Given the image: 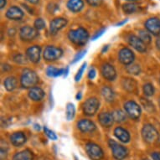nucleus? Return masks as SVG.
<instances>
[{"label":"nucleus","mask_w":160,"mask_h":160,"mask_svg":"<svg viewBox=\"0 0 160 160\" xmlns=\"http://www.w3.org/2000/svg\"><path fill=\"white\" fill-rule=\"evenodd\" d=\"M127 71L129 74H132V75H138L141 72V69H140V66L137 64H131L129 65L128 67H127Z\"/></svg>","instance_id":"nucleus-33"},{"label":"nucleus","mask_w":160,"mask_h":160,"mask_svg":"<svg viewBox=\"0 0 160 160\" xmlns=\"http://www.w3.org/2000/svg\"><path fill=\"white\" fill-rule=\"evenodd\" d=\"M152 158L153 160H160V152H154L152 153Z\"/></svg>","instance_id":"nucleus-44"},{"label":"nucleus","mask_w":160,"mask_h":160,"mask_svg":"<svg viewBox=\"0 0 160 160\" xmlns=\"http://www.w3.org/2000/svg\"><path fill=\"white\" fill-rule=\"evenodd\" d=\"M6 18L10 20H21L24 16V11L21 8L16 5H13L8 8V10L5 13Z\"/></svg>","instance_id":"nucleus-15"},{"label":"nucleus","mask_w":160,"mask_h":160,"mask_svg":"<svg viewBox=\"0 0 160 160\" xmlns=\"http://www.w3.org/2000/svg\"><path fill=\"white\" fill-rule=\"evenodd\" d=\"M158 100H159V101H158V103H159V105H160V97L158 98Z\"/></svg>","instance_id":"nucleus-55"},{"label":"nucleus","mask_w":160,"mask_h":160,"mask_svg":"<svg viewBox=\"0 0 160 160\" xmlns=\"http://www.w3.org/2000/svg\"><path fill=\"white\" fill-rule=\"evenodd\" d=\"M100 107V102L96 97H91L87 99L83 104V112L87 116L95 115Z\"/></svg>","instance_id":"nucleus-7"},{"label":"nucleus","mask_w":160,"mask_h":160,"mask_svg":"<svg viewBox=\"0 0 160 160\" xmlns=\"http://www.w3.org/2000/svg\"><path fill=\"white\" fill-rule=\"evenodd\" d=\"M108 143H109V146L112 149L113 158L116 160H123L124 158H126L128 154V150L127 149V148L119 144L118 142H117L114 140H112V139L109 140Z\"/></svg>","instance_id":"nucleus-3"},{"label":"nucleus","mask_w":160,"mask_h":160,"mask_svg":"<svg viewBox=\"0 0 160 160\" xmlns=\"http://www.w3.org/2000/svg\"><path fill=\"white\" fill-rule=\"evenodd\" d=\"M105 31L106 28H102L101 29H99L98 31H97L95 33V34L93 35V37H92V40H96V39H97L98 38H100V37L102 36V35L105 33Z\"/></svg>","instance_id":"nucleus-41"},{"label":"nucleus","mask_w":160,"mask_h":160,"mask_svg":"<svg viewBox=\"0 0 160 160\" xmlns=\"http://www.w3.org/2000/svg\"><path fill=\"white\" fill-rule=\"evenodd\" d=\"M27 57H24V55L21 54H18L13 56V61H15L16 63L18 64H24L26 62Z\"/></svg>","instance_id":"nucleus-38"},{"label":"nucleus","mask_w":160,"mask_h":160,"mask_svg":"<svg viewBox=\"0 0 160 160\" xmlns=\"http://www.w3.org/2000/svg\"><path fill=\"white\" fill-rule=\"evenodd\" d=\"M154 87L151 83H146L143 86V92L147 97H152L154 94Z\"/></svg>","instance_id":"nucleus-34"},{"label":"nucleus","mask_w":160,"mask_h":160,"mask_svg":"<svg viewBox=\"0 0 160 160\" xmlns=\"http://www.w3.org/2000/svg\"><path fill=\"white\" fill-rule=\"evenodd\" d=\"M127 41L132 47L134 48L137 51L140 53H144L147 50V46L142 42L141 39L135 34H128L127 36Z\"/></svg>","instance_id":"nucleus-11"},{"label":"nucleus","mask_w":160,"mask_h":160,"mask_svg":"<svg viewBox=\"0 0 160 160\" xmlns=\"http://www.w3.org/2000/svg\"><path fill=\"white\" fill-rule=\"evenodd\" d=\"M84 1L83 0H68L66 3V7L72 13H79L84 8Z\"/></svg>","instance_id":"nucleus-20"},{"label":"nucleus","mask_w":160,"mask_h":160,"mask_svg":"<svg viewBox=\"0 0 160 160\" xmlns=\"http://www.w3.org/2000/svg\"><path fill=\"white\" fill-rule=\"evenodd\" d=\"M138 37L141 39L142 42L144 43L145 45H147L151 43L152 41V37L150 34L149 32H148L147 30H139L138 32Z\"/></svg>","instance_id":"nucleus-29"},{"label":"nucleus","mask_w":160,"mask_h":160,"mask_svg":"<svg viewBox=\"0 0 160 160\" xmlns=\"http://www.w3.org/2000/svg\"><path fill=\"white\" fill-rule=\"evenodd\" d=\"M138 9V5L134 3H124L122 5V10L126 14H132V13H136Z\"/></svg>","instance_id":"nucleus-28"},{"label":"nucleus","mask_w":160,"mask_h":160,"mask_svg":"<svg viewBox=\"0 0 160 160\" xmlns=\"http://www.w3.org/2000/svg\"><path fill=\"white\" fill-rule=\"evenodd\" d=\"M62 55H63V50L61 48L49 45L45 47L43 53V57L46 61H55L59 60Z\"/></svg>","instance_id":"nucleus-6"},{"label":"nucleus","mask_w":160,"mask_h":160,"mask_svg":"<svg viewBox=\"0 0 160 160\" xmlns=\"http://www.w3.org/2000/svg\"><path fill=\"white\" fill-rule=\"evenodd\" d=\"M87 68V63H84L81 66V68L79 69V71H77V73H76V76H75V80H76V82H79L81 78H82V75L84 73L85 70Z\"/></svg>","instance_id":"nucleus-37"},{"label":"nucleus","mask_w":160,"mask_h":160,"mask_svg":"<svg viewBox=\"0 0 160 160\" xmlns=\"http://www.w3.org/2000/svg\"><path fill=\"white\" fill-rule=\"evenodd\" d=\"M67 24H68V20L65 18L58 17L54 18L50 24V33L52 35H55L60 30L64 29Z\"/></svg>","instance_id":"nucleus-13"},{"label":"nucleus","mask_w":160,"mask_h":160,"mask_svg":"<svg viewBox=\"0 0 160 160\" xmlns=\"http://www.w3.org/2000/svg\"><path fill=\"white\" fill-rule=\"evenodd\" d=\"M126 1H129V2H135V1H138V0H126Z\"/></svg>","instance_id":"nucleus-53"},{"label":"nucleus","mask_w":160,"mask_h":160,"mask_svg":"<svg viewBox=\"0 0 160 160\" xmlns=\"http://www.w3.org/2000/svg\"><path fill=\"white\" fill-rule=\"evenodd\" d=\"M89 33L83 27H79L76 29H71L68 33L69 39L76 45H86L89 39Z\"/></svg>","instance_id":"nucleus-1"},{"label":"nucleus","mask_w":160,"mask_h":160,"mask_svg":"<svg viewBox=\"0 0 160 160\" xmlns=\"http://www.w3.org/2000/svg\"><path fill=\"white\" fill-rule=\"evenodd\" d=\"M86 151L92 160H102L104 157V152L99 145L94 142H88L86 144Z\"/></svg>","instance_id":"nucleus-4"},{"label":"nucleus","mask_w":160,"mask_h":160,"mask_svg":"<svg viewBox=\"0 0 160 160\" xmlns=\"http://www.w3.org/2000/svg\"><path fill=\"white\" fill-rule=\"evenodd\" d=\"M86 54H87V50H82V51H80V52H78L76 55V56L74 57L73 61H72V62H71V63L75 64V63H76L77 61H80V60H82V58L84 57L85 55H86Z\"/></svg>","instance_id":"nucleus-39"},{"label":"nucleus","mask_w":160,"mask_h":160,"mask_svg":"<svg viewBox=\"0 0 160 160\" xmlns=\"http://www.w3.org/2000/svg\"><path fill=\"white\" fill-rule=\"evenodd\" d=\"M29 97L34 102H39L45 97V92L40 87H34L29 89Z\"/></svg>","instance_id":"nucleus-22"},{"label":"nucleus","mask_w":160,"mask_h":160,"mask_svg":"<svg viewBox=\"0 0 160 160\" xmlns=\"http://www.w3.org/2000/svg\"><path fill=\"white\" fill-rule=\"evenodd\" d=\"M65 69L56 68L55 66H49L46 69V75L50 77H58L64 75Z\"/></svg>","instance_id":"nucleus-26"},{"label":"nucleus","mask_w":160,"mask_h":160,"mask_svg":"<svg viewBox=\"0 0 160 160\" xmlns=\"http://www.w3.org/2000/svg\"><path fill=\"white\" fill-rule=\"evenodd\" d=\"M145 29L150 34L155 36L160 34V18L158 17H151L144 23Z\"/></svg>","instance_id":"nucleus-10"},{"label":"nucleus","mask_w":160,"mask_h":160,"mask_svg":"<svg viewBox=\"0 0 160 160\" xmlns=\"http://www.w3.org/2000/svg\"><path fill=\"white\" fill-rule=\"evenodd\" d=\"M102 74L106 80L110 82H113L117 77L115 68L109 63H105L102 66Z\"/></svg>","instance_id":"nucleus-16"},{"label":"nucleus","mask_w":160,"mask_h":160,"mask_svg":"<svg viewBox=\"0 0 160 160\" xmlns=\"http://www.w3.org/2000/svg\"><path fill=\"white\" fill-rule=\"evenodd\" d=\"M39 82V76L36 72L32 71L30 69H24L22 72L20 78V84L23 88L30 89L35 87V85Z\"/></svg>","instance_id":"nucleus-2"},{"label":"nucleus","mask_w":160,"mask_h":160,"mask_svg":"<svg viewBox=\"0 0 160 160\" xmlns=\"http://www.w3.org/2000/svg\"><path fill=\"white\" fill-rule=\"evenodd\" d=\"M118 59L122 64H123L125 66H129L133 63L135 55L130 49L122 48L118 53Z\"/></svg>","instance_id":"nucleus-12"},{"label":"nucleus","mask_w":160,"mask_h":160,"mask_svg":"<svg viewBox=\"0 0 160 160\" xmlns=\"http://www.w3.org/2000/svg\"><path fill=\"white\" fill-rule=\"evenodd\" d=\"M69 73V67H66V69H65V72H64V76L66 77V76H68Z\"/></svg>","instance_id":"nucleus-49"},{"label":"nucleus","mask_w":160,"mask_h":160,"mask_svg":"<svg viewBox=\"0 0 160 160\" xmlns=\"http://www.w3.org/2000/svg\"><path fill=\"white\" fill-rule=\"evenodd\" d=\"M114 135L117 138L122 142H124V143H127L130 141V134L126 129L122 128L121 127H118L117 128H115L114 130Z\"/></svg>","instance_id":"nucleus-21"},{"label":"nucleus","mask_w":160,"mask_h":160,"mask_svg":"<svg viewBox=\"0 0 160 160\" xmlns=\"http://www.w3.org/2000/svg\"><path fill=\"white\" fill-rule=\"evenodd\" d=\"M6 5H7V0H0V8H1V9L5 8Z\"/></svg>","instance_id":"nucleus-45"},{"label":"nucleus","mask_w":160,"mask_h":160,"mask_svg":"<svg viewBox=\"0 0 160 160\" xmlns=\"http://www.w3.org/2000/svg\"><path fill=\"white\" fill-rule=\"evenodd\" d=\"M86 2L92 7H99L102 5L103 0H86Z\"/></svg>","instance_id":"nucleus-40"},{"label":"nucleus","mask_w":160,"mask_h":160,"mask_svg":"<svg viewBox=\"0 0 160 160\" xmlns=\"http://www.w3.org/2000/svg\"><path fill=\"white\" fill-rule=\"evenodd\" d=\"M82 93H81V92H78L77 95H76V100H81L82 99Z\"/></svg>","instance_id":"nucleus-50"},{"label":"nucleus","mask_w":160,"mask_h":160,"mask_svg":"<svg viewBox=\"0 0 160 160\" xmlns=\"http://www.w3.org/2000/svg\"><path fill=\"white\" fill-rule=\"evenodd\" d=\"M124 109L126 111L127 114L133 120H138L140 118L141 113H142L140 106L137 102H135L134 101L127 102L124 104Z\"/></svg>","instance_id":"nucleus-8"},{"label":"nucleus","mask_w":160,"mask_h":160,"mask_svg":"<svg viewBox=\"0 0 160 160\" xmlns=\"http://www.w3.org/2000/svg\"><path fill=\"white\" fill-rule=\"evenodd\" d=\"M122 87H124V89L128 92H133L134 90L136 89L137 83L133 79L127 78L124 79L122 82Z\"/></svg>","instance_id":"nucleus-27"},{"label":"nucleus","mask_w":160,"mask_h":160,"mask_svg":"<svg viewBox=\"0 0 160 160\" xmlns=\"http://www.w3.org/2000/svg\"><path fill=\"white\" fill-rule=\"evenodd\" d=\"M11 143L15 146V147H20L22 145H24L27 141L26 136L24 132H13L9 138Z\"/></svg>","instance_id":"nucleus-18"},{"label":"nucleus","mask_w":160,"mask_h":160,"mask_svg":"<svg viewBox=\"0 0 160 160\" xmlns=\"http://www.w3.org/2000/svg\"><path fill=\"white\" fill-rule=\"evenodd\" d=\"M26 1L31 4H38L39 3V0H26Z\"/></svg>","instance_id":"nucleus-46"},{"label":"nucleus","mask_w":160,"mask_h":160,"mask_svg":"<svg viewBox=\"0 0 160 160\" xmlns=\"http://www.w3.org/2000/svg\"><path fill=\"white\" fill-rule=\"evenodd\" d=\"M155 44H156V46H157L158 49L160 50V36L156 39V43H155Z\"/></svg>","instance_id":"nucleus-48"},{"label":"nucleus","mask_w":160,"mask_h":160,"mask_svg":"<svg viewBox=\"0 0 160 160\" xmlns=\"http://www.w3.org/2000/svg\"><path fill=\"white\" fill-rule=\"evenodd\" d=\"M44 131H45V135L51 140H56L57 139V136L55 133V132H53L52 130H50L47 128V127H44Z\"/></svg>","instance_id":"nucleus-36"},{"label":"nucleus","mask_w":160,"mask_h":160,"mask_svg":"<svg viewBox=\"0 0 160 160\" xmlns=\"http://www.w3.org/2000/svg\"><path fill=\"white\" fill-rule=\"evenodd\" d=\"M27 60H29L32 63L36 64L40 61V55H41V48L39 45H34L29 47L26 50Z\"/></svg>","instance_id":"nucleus-14"},{"label":"nucleus","mask_w":160,"mask_h":160,"mask_svg":"<svg viewBox=\"0 0 160 160\" xmlns=\"http://www.w3.org/2000/svg\"><path fill=\"white\" fill-rule=\"evenodd\" d=\"M34 128L36 129V130H39V129H40V127H39V125H38V124H35V125H34Z\"/></svg>","instance_id":"nucleus-52"},{"label":"nucleus","mask_w":160,"mask_h":160,"mask_svg":"<svg viewBox=\"0 0 160 160\" xmlns=\"http://www.w3.org/2000/svg\"><path fill=\"white\" fill-rule=\"evenodd\" d=\"M17 83H18V82H17V79L15 77L8 76L4 80L3 86L8 92H12L17 87Z\"/></svg>","instance_id":"nucleus-24"},{"label":"nucleus","mask_w":160,"mask_h":160,"mask_svg":"<svg viewBox=\"0 0 160 160\" xmlns=\"http://www.w3.org/2000/svg\"><path fill=\"white\" fill-rule=\"evenodd\" d=\"M127 22H128V19H123V20H122V21H121V22H118V24H116V26H122V25H123L124 24H126Z\"/></svg>","instance_id":"nucleus-47"},{"label":"nucleus","mask_w":160,"mask_h":160,"mask_svg":"<svg viewBox=\"0 0 160 160\" xmlns=\"http://www.w3.org/2000/svg\"><path fill=\"white\" fill-rule=\"evenodd\" d=\"M38 35H39L38 30L35 28L29 25L22 27L19 30V38L22 41H25V42H30L34 40Z\"/></svg>","instance_id":"nucleus-9"},{"label":"nucleus","mask_w":160,"mask_h":160,"mask_svg":"<svg viewBox=\"0 0 160 160\" xmlns=\"http://www.w3.org/2000/svg\"><path fill=\"white\" fill-rule=\"evenodd\" d=\"M142 160H148V159H142Z\"/></svg>","instance_id":"nucleus-56"},{"label":"nucleus","mask_w":160,"mask_h":160,"mask_svg":"<svg viewBox=\"0 0 160 160\" xmlns=\"http://www.w3.org/2000/svg\"><path fill=\"white\" fill-rule=\"evenodd\" d=\"M140 102H141V104H142V107L145 108V110L146 111L149 112H154L155 111L154 105L150 102L149 100L144 99V98H142V97L141 100H140Z\"/></svg>","instance_id":"nucleus-32"},{"label":"nucleus","mask_w":160,"mask_h":160,"mask_svg":"<svg viewBox=\"0 0 160 160\" xmlns=\"http://www.w3.org/2000/svg\"><path fill=\"white\" fill-rule=\"evenodd\" d=\"M77 128L82 132H92L97 129L96 124L88 119H82L77 122Z\"/></svg>","instance_id":"nucleus-17"},{"label":"nucleus","mask_w":160,"mask_h":160,"mask_svg":"<svg viewBox=\"0 0 160 160\" xmlns=\"http://www.w3.org/2000/svg\"><path fill=\"white\" fill-rule=\"evenodd\" d=\"M13 160H34V153L31 150L24 149L16 152L13 155Z\"/></svg>","instance_id":"nucleus-23"},{"label":"nucleus","mask_w":160,"mask_h":160,"mask_svg":"<svg viewBox=\"0 0 160 160\" xmlns=\"http://www.w3.org/2000/svg\"><path fill=\"white\" fill-rule=\"evenodd\" d=\"M8 156V148H3V145H1V160H4L7 158Z\"/></svg>","instance_id":"nucleus-42"},{"label":"nucleus","mask_w":160,"mask_h":160,"mask_svg":"<svg viewBox=\"0 0 160 160\" xmlns=\"http://www.w3.org/2000/svg\"><path fill=\"white\" fill-rule=\"evenodd\" d=\"M98 120H99L100 124L103 127V128H110L112 126L113 122H114V118L112 113L110 112H102L100 113L98 116Z\"/></svg>","instance_id":"nucleus-19"},{"label":"nucleus","mask_w":160,"mask_h":160,"mask_svg":"<svg viewBox=\"0 0 160 160\" xmlns=\"http://www.w3.org/2000/svg\"><path fill=\"white\" fill-rule=\"evenodd\" d=\"M112 114L113 118H114V122H124L126 120V113H124L122 111L116 110L114 111Z\"/></svg>","instance_id":"nucleus-31"},{"label":"nucleus","mask_w":160,"mask_h":160,"mask_svg":"<svg viewBox=\"0 0 160 160\" xmlns=\"http://www.w3.org/2000/svg\"><path fill=\"white\" fill-rule=\"evenodd\" d=\"M102 95L104 97V99L108 102H112L115 99V93L113 92V90L109 87H103L102 89Z\"/></svg>","instance_id":"nucleus-25"},{"label":"nucleus","mask_w":160,"mask_h":160,"mask_svg":"<svg viewBox=\"0 0 160 160\" xmlns=\"http://www.w3.org/2000/svg\"><path fill=\"white\" fill-rule=\"evenodd\" d=\"M96 75H97V71H96L94 67H92L90 69L89 72H88V78L91 79V80H93L96 77Z\"/></svg>","instance_id":"nucleus-43"},{"label":"nucleus","mask_w":160,"mask_h":160,"mask_svg":"<svg viewBox=\"0 0 160 160\" xmlns=\"http://www.w3.org/2000/svg\"><path fill=\"white\" fill-rule=\"evenodd\" d=\"M108 46H109V45H105V46H104V47H103L102 50V53H105V50H106V51H107V50H108Z\"/></svg>","instance_id":"nucleus-51"},{"label":"nucleus","mask_w":160,"mask_h":160,"mask_svg":"<svg viewBox=\"0 0 160 160\" xmlns=\"http://www.w3.org/2000/svg\"><path fill=\"white\" fill-rule=\"evenodd\" d=\"M34 28H35L38 31H39V30H42V29H45V20L41 18H36L34 23Z\"/></svg>","instance_id":"nucleus-35"},{"label":"nucleus","mask_w":160,"mask_h":160,"mask_svg":"<svg viewBox=\"0 0 160 160\" xmlns=\"http://www.w3.org/2000/svg\"><path fill=\"white\" fill-rule=\"evenodd\" d=\"M142 137L148 143H152L158 139V132L157 129L151 124H146L142 129Z\"/></svg>","instance_id":"nucleus-5"},{"label":"nucleus","mask_w":160,"mask_h":160,"mask_svg":"<svg viewBox=\"0 0 160 160\" xmlns=\"http://www.w3.org/2000/svg\"><path fill=\"white\" fill-rule=\"evenodd\" d=\"M76 115V108H75V106H74L73 103H68L66 105V119L68 121H71L74 118Z\"/></svg>","instance_id":"nucleus-30"},{"label":"nucleus","mask_w":160,"mask_h":160,"mask_svg":"<svg viewBox=\"0 0 160 160\" xmlns=\"http://www.w3.org/2000/svg\"><path fill=\"white\" fill-rule=\"evenodd\" d=\"M158 143H159V144H160V136L158 137Z\"/></svg>","instance_id":"nucleus-54"}]
</instances>
